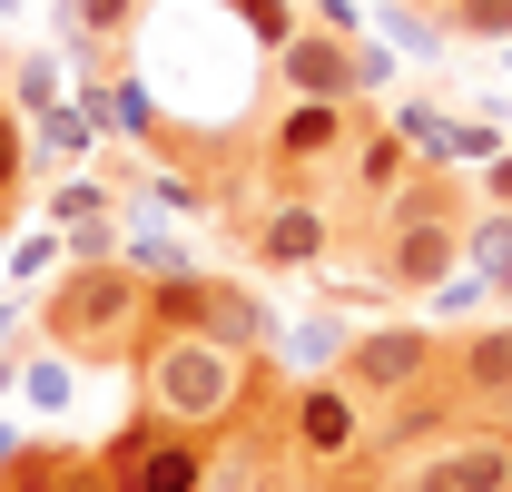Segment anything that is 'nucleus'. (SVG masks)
Returning a JSON list of instances; mask_svg holds the SVG:
<instances>
[{
  "instance_id": "f257e3e1",
  "label": "nucleus",
  "mask_w": 512,
  "mask_h": 492,
  "mask_svg": "<svg viewBox=\"0 0 512 492\" xmlns=\"http://www.w3.org/2000/svg\"><path fill=\"white\" fill-rule=\"evenodd\" d=\"M463 237H473V187L453 168H424L394 207L365 217V276L384 296H434L463 276Z\"/></svg>"
},
{
  "instance_id": "f03ea898",
  "label": "nucleus",
  "mask_w": 512,
  "mask_h": 492,
  "mask_svg": "<svg viewBox=\"0 0 512 492\" xmlns=\"http://www.w3.org/2000/svg\"><path fill=\"white\" fill-rule=\"evenodd\" d=\"M138 414H158V424L178 433H207V443H227V433L256 424V355L237 345H207V335H148V355H138Z\"/></svg>"
},
{
  "instance_id": "7ed1b4c3",
  "label": "nucleus",
  "mask_w": 512,
  "mask_h": 492,
  "mask_svg": "<svg viewBox=\"0 0 512 492\" xmlns=\"http://www.w3.org/2000/svg\"><path fill=\"white\" fill-rule=\"evenodd\" d=\"M40 345L69 365H138L148 355V276L128 256H69L40 296Z\"/></svg>"
},
{
  "instance_id": "20e7f679",
  "label": "nucleus",
  "mask_w": 512,
  "mask_h": 492,
  "mask_svg": "<svg viewBox=\"0 0 512 492\" xmlns=\"http://www.w3.org/2000/svg\"><path fill=\"white\" fill-rule=\"evenodd\" d=\"M256 414L276 433V463H296V473H345L365 453V433H375V404H355L335 374L286 384V404H256Z\"/></svg>"
},
{
  "instance_id": "39448f33",
  "label": "nucleus",
  "mask_w": 512,
  "mask_h": 492,
  "mask_svg": "<svg viewBox=\"0 0 512 492\" xmlns=\"http://www.w3.org/2000/svg\"><path fill=\"white\" fill-rule=\"evenodd\" d=\"M444 355H453V345L434 335V325H355L345 355H335V384H345L355 404L394 414V404H414V394L444 384Z\"/></svg>"
},
{
  "instance_id": "423d86ee",
  "label": "nucleus",
  "mask_w": 512,
  "mask_h": 492,
  "mask_svg": "<svg viewBox=\"0 0 512 492\" xmlns=\"http://www.w3.org/2000/svg\"><path fill=\"white\" fill-rule=\"evenodd\" d=\"M148 335H207V345L266 355L276 315L256 306L237 276H217V266H188V276H158V286H148Z\"/></svg>"
},
{
  "instance_id": "0eeeda50",
  "label": "nucleus",
  "mask_w": 512,
  "mask_h": 492,
  "mask_svg": "<svg viewBox=\"0 0 512 492\" xmlns=\"http://www.w3.org/2000/svg\"><path fill=\"white\" fill-rule=\"evenodd\" d=\"M365 138V109L355 99H276V119L256 128V168L266 187H316L325 168H345Z\"/></svg>"
},
{
  "instance_id": "6e6552de",
  "label": "nucleus",
  "mask_w": 512,
  "mask_h": 492,
  "mask_svg": "<svg viewBox=\"0 0 512 492\" xmlns=\"http://www.w3.org/2000/svg\"><path fill=\"white\" fill-rule=\"evenodd\" d=\"M99 463H109L119 492H207V483H217V443L158 424V414H128V424L99 443Z\"/></svg>"
},
{
  "instance_id": "1a4fd4ad",
  "label": "nucleus",
  "mask_w": 512,
  "mask_h": 492,
  "mask_svg": "<svg viewBox=\"0 0 512 492\" xmlns=\"http://www.w3.org/2000/svg\"><path fill=\"white\" fill-rule=\"evenodd\" d=\"M247 256H256V266H276V276L325 266V256H335V207H325L316 187H276V197L247 217Z\"/></svg>"
},
{
  "instance_id": "9d476101",
  "label": "nucleus",
  "mask_w": 512,
  "mask_h": 492,
  "mask_svg": "<svg viewBox=\"0 0 512 492\" xmlns=\"http://www.w3.org/2000/svg\"><path fill=\"white\" fill-rule=\"evenodd\" d=\"M276 89H286V99H365V50L306 20V30L276 50Z\"/></svg>"
},
{
  "instance_id": "9b49d317",
  "label": "nucleus",
  "mask_w": 512,
  "mask_h": 492,
  "mask_svg": "<svg viewBox=\"0 0 512 492\" xmlns=\"http://www.w3.org/2000/svg\"><path fill=\"white\" fill-rule=\"evenodd\" d=\"M444 394L453 404H483L493 424H512V325H473L444 355Z\"/></svg>"
},
{
  "instance_id": "f8f14e48",
  "label": "nucleus",
  "mask_w": 512,
  "mask_h": 492,
  "mask_svg": "<svg viewBox=\"0 0 512 492\" xmlns=\"http://www.w3.org/2000/svg\"><path fill=\"white\" fill-rule=\"evenodd\" d=\"M444 492H512V424H453L444 443H424Z\"/></svg>"
},
{
  "instance_id": "ddd939ff",
  "label": "nucleus",
  "mask_w": 512,
  "mask_h": 492,
  "mask_svg": "<svg viewBox=\"0 0 512 492\" xmlns=\"http://www.w3.org/2000/svg\"><path fill=\"white\" fill-rule=\"evenodd\" d=\"M424 178V158H414V138L394 119H375L365 138H355V158H345V197H355V217H375V207H394L404 187Z\"/></svg>"
},
{
  "instance_id": "4468645a",
  "label": "nucleus",
  "mask_w": 512,
  "mask_h": 492,
  "mask_svg": "<svg viewBox=\"0 0 512 492\" xmlns=\"http://www.w3.org/2000/svg\"><path fill=\"white\" fill-rule=\"evenodd\" d=\"M0 492H119V483L89 443H20L0 463Z\"/></svg>"
},
{
  "instance_id": "2eb2a0df",
  "label": "nucleus",
  "mask_w": 512,
  "mask_h": 492,
  "mask_svg": "<svg viewBox=\"0 0 512 492\" xmlns=\"http://www.w3.org/2000/svg\"><path fill=\"white\" fill-rule=\"evenodd\" d=\"M50 227L69 237V256H119V197L99 178H60L50 187Z\"/></svg>"
},
{
  "instance_id": "dca6fc26",
  "label": "nucleus",
  "mask_w": 512,
  "mask_h": 492,
  "mask_svg": "<svg viewBox=\"0 0 512 492\" xmlns=\"http://www.w3.org/2000/svg\"><path fill=\"white\" fill-rule=\"evenodd\" d=\"M148 10H158V0H60V40L79 60H119Z\"/></svg>"
},
{
  "instance_id": "f3484780",
  "label": "nucleus",
  "mask_w": 512,
  "mask_h": 492,
  "mask_svg": "<svg viewBox=\"0 0 512 492\" xmlns=\"http://www.w3.org/2000/svg\"><path fill=\"white\" fill-rule=\"evenodd\" d=\"M463 266L493 286V296H512V207H473V237H463Z\"/></svg>"
},
{
  "instance_id": "a211bd4d",
  "label": "nucleus",
  "mask_w": 512,
  "mask_h": 492,
  "mask_svg": "<svg viewBox=\"0 0 512 492\" xmlns=\"http://www.w3.org/2000/svg\"><path fill=\"white\" fill-rule=\"evenodd\" d=\"M227 10H237V30H247L266 60H276V50H286V40L306 30V10H296V0H227Z\"/></svg>"
},
{
  "instance_id": "6ab92c4d",
  "label": "nucleus",
  "mask_w": 512,
  "mask_h": 492,
  "mask_svg": "<svg viewBox=\"0 0 512 492\" xmlns=\"http://www.w3.org/2000/svg\"><path fill=\"white\" fill-rule=\"evenodd\" d=\"M40 148H50V158H89V148H99V109H79V99H60V109L40 119Z\"/></svg>"
},
{
  "instance_id": "aec40b11",
  "label": "nucleus",
  "mask_w": 512,
  "mask_h": 492,
  "mask_svg": "<svg viewBox=\"0 0 512 492\" xmlns=\"http://www.w3.org/2000/svg\"><path fill=\"white\" fill-rule=\"evenodd\" d=\"M444 40H512V0H444Z\"/></svg>"
},
{
  "instance_id": "412c9836",
  "label": "nucleus",
  "mask_w": 512,
  "mask_h": 492,
  "mask_svg": "<svg viewBox=\"0 0 512 492\" xmlns=\"http://www.w3.org/2000/svg\"><path fill=\"white\" fill-rule=\"evenodd\" d=\"M10 109H20V119H50V109H60V69L40 60V50L10 69Z\"/></svg>"
},
{
  "instance_id": "4be33fe9",
  "label": "nucleus",
  "mask_w": 512,
  "mask_h": 492,
  "mask_svg": "<svg viewBox=\"0 0 512 492\" xmlns=\"http://www.w3.org/2000/svg\"><path fill=\"white\" fill-rule=\"evenodd\" d=\"M375 492H444V483H434L424 453H404V463H384V473H375Z\"/></svg>"
},
{
  "instance_id": "5701e85b",
  "label": "nucleus",
  "mask_w": 512,
  "mask_h": 492,
  "mask_svg": "<svg viewBox=\"0 0 512 492\" xmlns=\"http://www.w3.org/2000/svg\"><path fill=\"white\" fill-rule=\"evenodd\" d=\"M473 207H512V148H503V158H483V168H473Z\"/></svg>"
},
{
  "instance_id": "b1692460",
  "label": "nucleus",
  "mask_w": 512,
  "mask_h": 492,
  "mask_svg": "<svg viewBox=\"0 0 512 492\" xmlns=\"http://www.w3.org/2000/svg\"><path fill=\"white\" fill-rule=\"evenodd\" d=\"M0 10H10V0H0Z\"/></svg>"
},
{
  "instance_id": "393cba45",
  "label": "nucleus",
  "mask_w": 512,
  "mask_h": 492,
  "mask_svg": "<svg viewBox=\"0 0 512 492\" xmlns=\"http://www.w3.org/2000/svg\"><path fill=\"white\" fill-rule=\"evenodd\" d=\"M0 109H10V99H0Z\"/></svg>"
}]
</instances>
